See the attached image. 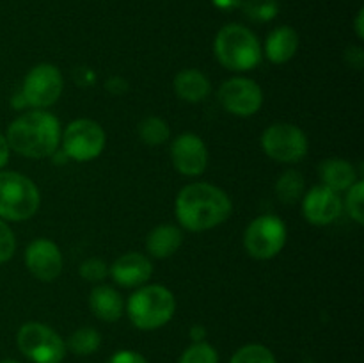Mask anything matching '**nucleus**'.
<instances>
[{"label": "nucleus", "instance_id": "7c9ffc66", "mask_svg": "<svg viewBox=\"0 0 364 363\" xmlns=\"http://www.w3.org/2000/svg\"><path fill=\"white\" fill-rule=\"evenodd\" d=\"M345 57H347L348 64H350L352 68H355V70H361L363 63H364L363 48H359V46H350V48L347 50V53H345Z\"/></svg>", "mask_w": 364, "mask_h": 363}, {"label": "nucleus", "instance_id": "f257e3e1", "mask_svg": "<svg viewBox=\"0 0 364 363\" xmlns=\"http://www.w3.org/2000/svg\"><path fill=\"white\" fill-rule=\"evenodd\" d=\"M233 203L220 187L206 182L188 184L178 192L174 212L185 230L206 231L223 224L231 216Z\"/></svg>", "mask_w": 364, "mask_h": 363}, {"label": "nucleus", "instance_id": "7ed1b4c3", "mask_svg": "<svg viewBox=\"0 0 364 363\" xmlns=\"http://www.w3.org/2000/svg\"><path fill=\"white\" fill-rule=\"evenodd\" d=\"M217 60L231 71L255 70L263 59L262 43L251 28L230 23L220 28L213 41Z\"/></svg>", "mask_w": 364, "mask_h": 363}, {"label": "nucleus", "instance_id": "f8f14e48", "mask_svg": "<svg viewBox=\"0 0 364 363\" xmlns=\"http://www.w3.org/2000/svg\"><path fill=\"white\" fill-rule=\"evenodd\" d=\"M171 159L178 173L185 177H199L208 166V148L199 135L185 132L171 144Z\"/></svg>", "mask_w": 364, "mask_h": 363}, {"label": "nucleus", "instance_id": "1a4fd4ad", "mask_svg": "<svg viewBox=\"0 0 364 363\" xmlns=\"http://www.w3.org/2000/svg\"><path fill=\"white\" fill-rule=\"evenodd\" d=\"M308 137L291 123H274L262 134V148L267 157L281 164H295L308 153Z\"/></svg>", "mask_w": 364, "mask_h": 363}, {"label": "nucleus", "instance_id": "f3484780", "mask_svg": "<svg viewBox=\"0 0 364 363\" xmlns=\"http://www.w3.org/2000/svg\"><path fill=\"white\" fill-rule=\"evenodd\" d=\"M183 244V231L176 224H159L146 238V251L155 258H169Z\"/></svg>", "mask_w": 364, "mask_h": 363}, {"label": "nucleus", "instance_id": "ddd939ff", "mask_svg": "<svg viewBox=\"0 0 364 363\" xmlns=\"http://www.w3.org/2000/svg\"><path fill=\"white\" fill-rule=\"evenodd\" d=\"M63 253H60L59 246L55 242L48 241V238H36L27 246L25 251V265L31 270L34 278L39 281H50L57 280L63 273Z\"/></svg>", "mask_w": 364, "mask_h": 363}, {"label": "nucleus", "instance_id": "6e6552de", "mask_svg": "<svg viewBox=\"0 0 364 363\" xmlns=\"http://www.w3.org/2000/svg\"><path fill=\"white\" fill-rule=\"evenodd\" d=\"M105 130L102 125L89 117L71 121L60 135L63 152L68 159L77 162H89L102 155L105 148Z\"/></svg>", "mask_w": 364, "mask_h": 363}, {"label": "nucleus", "instance_id": "4be33fe9", "mask_svg": "<svg viewBox=\"0 0 364 363\" xmlns=\"http://www.w3.org/2000/svg\"><path fill=\"white\" fill-rule=\"evenodd\" d=\"M137 134L141 137V141L148 146H160L166 144L171 137V130L167 121H164L162 117L156 116H148L139 123Z\"/></svg>", "mask_w": 364, "mask_h": 363}, {"label": "nucleus", "instance_id": "a211bd4d", "mask_svg": "<svg viewBox=\"0 0 364 363\" xmlns=\"http://www.w3.org/2000/svg\"><path fill=\"white\" fill-rule=\"evenodd\" d=\"M297 48L299 34L287 25L274 28L265 41V56L274 64H284L294 59Z\"/></svg>", "mask_w": 364, "mask_h": 363}, {"label": "nucleus", "instance_id": "393cba45", "mask_svg": "<svg viewBox=\"0 0 364 363\" xmlns=\"http://www.w3.org/2000/svg\"><path fill=\"white\" fill-rule=\"evenodd\" d=\"M230 363H276V358L265 345L249 344L238 349Z\"/></svg>", "mask_w": 364, "mask_h": 363}, {"label": "nucleus", "instance_id": "2f4dec72", "mask_svg": "<svg viewBox=\"0 0 364 363\" xmlns=\"http://www.w3.org/2000/svg\"><path fill=\"white\" fill-rule=\"evenodd\" d=\"M9 155H11V148L9 144H7L6 135L0 134V171H2V167H6V164L9 162Z\"/></svg>", "mask_w": 364, "mask_h": 363}, {"label": "nucleus", "instance_id": "b1692460", "mask_svg": "<svg viewBox=\"0 0 364 363\" xmlns=\"http://www.w3.org/2000/svg\"><path fill=\"white\" fill-rule=\"evenodd\" d=\"M242 11L252 21H270L279 13L277 0H242Z\"/></svg>", "mask_w": 364, "mask_h": 363}, {"label": "nucleus", "instance_id": "f704fd0d", "mask_svg": "<svg viewBox=\"0 0 364 363\" xmlns=\"http://www.w3.org/2000/svg\"><path fill=\"white\" fill-rule=\"evenodd\" d=\"M191 337H192V340L203 342V338H205V327H201V326L192 327V330H191Z\"/></svg>", "mask_w": 364, "mask_h": 363}, {"label": "nucleus", "instance_id": "c9c22d12", "mask_svg": "<svg viewBox=\"0 0 364 363\" xmlns=\"http://www.w3.org/2000/svg\"><path fill=\"white\" fill-rule=\"evenodd\" d=\"M0 363H20V362H16V359H2Z\"/></svg>", "mask_w": 364, "mask_h": 363}, {"label": "nucleus", "instance_id": "412c9836", "mask_svg": "<svg viewBox=\"0 0 364 363\" xmlns=\"http://www.w3.org/2000/svg\"><path fill=\"white\" fill-rule=\"evenodd\" d=\"M304 177L297 169H288L277 178L276 182V196L283 203H295L304 196Z\"/></svg>", "mask_w": 364, "mask_h": 363}, {"label": "nucleus", "instance_id": "9d476101", "mask_svg": "<svg viewBox=\"0 0 364 363\" xmlns=\"http://www.w3.org/2000/svg\"><path fill=\"white\" fill-rule=\"evenodd\" d=\"M64 78L59 68L43 63L32 68L21 85V96L25 105L31 109H46L53 105L63 95Z\"/></svg>", "mask_w": 364, "mask_h": 363}, {"label": "nucleus", "instance_id": "f03ea898", "mask_svg": "<svg viewBox=\"0 0 364 363\" xmlns=\"http://www.w3.org/2000/svg\"><path fill=\"white\" fill-rule=\"evenodd\" d=\"M60 123L45 109H32L18 116L7 127V144L27 159H46L55 155L60 144Z\"/></svg>", "mask_w": 364, "mask_h": 363}, {"label": "nucleus", "instance_id": "39448f33", "mask_svg": "<svg viewBox=\"0 0 364 363\" xmlns=\"http://www.w3.org/2000/svg\"><path fill=\"white\" fill-rule=\"evenodd\" d=\"M41 205V194L34 182L16 171H0V219H31Z\"/></svg>", "mask_w": 364, "mask_h": 363}, {"label": "nucleus", "instance_id": "2eb2a0df", "mask_svg": "<svg viewBox=\"0 0 364 363\" xmlns=\"http://www.w3.org/2000/svg\"><path fill=\"white\" fill-rule=\"evenodd\" d=\"M153 265L151 260L142 253L130 251L127 255L119 256L116 262L110 265V276L114 278L117 285L127 288H139L146 285V281L151 278Z\"/></svg>", "mask_w": 364, "mask_h": 363}, {"label": "nucleus", "instance_id": "c756f323", "mask_svg": "<svg viewBox=\"0 0 364 363\" xmlns=\"http://www.w3.org/2000/svg\"><path fill=\"white\" fill-rule=\"evenodd\" d=\"M109 363H148V359L142 354H139L137 351H117L112 358L109 359Z\"/></svg>", "mask_w": 364, "mask_h": 363}, {"label": "nucleus", "instance_id": "bb28decb", "mask_svg": "<svg viewBox=\"0 0 364 363\" xmlns=\"http://www.w3.org/2000/svg\"><path fill=\"white\" fill-rule=\"evenodd\" d=\"M363 199H364V184L361 180H358L350 189H347V199H345V209H347L348 216H350L358 224L364 223Z\"/></svg>", "mask_w": 364, "mask_h": 363}, {"label": "nucleus", "instance_id": "423d86ee", "mask_svg": "<svg viewBox=\"0 0 364 363\" xmlns=\"http://www.w3.org/2000/svg\"><path fill=\"white\" fill-rule=\"evenodd\" d=\"M16 342L23 356L34 363H60L66 356V342L46 324H23L18 330Z\"/></svg>", "mask_w": 364, "mask_h": 363}, {"label": "nucleus", "instance_id": "dca6fc26", "mask_svg": "<svg viewBox=\"0 0 364 363\" xmlns=\"http://www.w3.org/2000/svg\"><path fill=\"white\" fill-rule=\"evenodd\" d=\"M89 306H91V312L105 322H116L124 312L123 298L116 288L109 285H98L92 288L89 295Z\"/></svg>", "mask_w": 364, "mask_h": 363}, {"label": "nucleus", "instance_id": "9b49d317", "mask_svg": "<svg viewBox=\"0 0 364 363\" xmlns=\"http://www.w3.org/2000/svg\"><path fill=\"white\" fill-rule=\"evenodd\" d=\"M219 102L235 116L247 117L258 112L263 105V91L255 80L245 77H233L219 88Z\"/></svg>", "mask_w": 364, "mask_h": 363}, {"label": "nucleus", "instance_id": "72a5a7b5", "mask_svg": "<svg viewBox=\"0 0 364 363\" xmlns=\"http://www.w3.org/2000/svg\"><path fill=\"white\" fill-rule=\"evenodd\" d=\"M363 21H364V11L359 9L358 16H355V25H354L355 34H358L359 39L364 38V25H363Z\"/></svg>", "mask_w": 364, "mask_h": 363}, {"label": "nucleus", "instance_id": "6ab92c4d", "mask_svg": "<svg viewBox=\"0 0 364 363\" xmlns=\"http://www.w3.org/2000/svg\"><path fill=\"white\" fill-rule=\"evenodd\" d=\"M173 88L180 100L188 103H198L208 96L210 80L203 71L196 70V68H187L174 77Z\"/></svg>", "mask_w": 364, "mask_h": 363}, {"label": "nucleus", "instance_id": "c85d7f7f", "mask_svg": "<svg viewBox=\"0 0 364 363\" xmlns=\"http://www.w3.org/2000/svg\"><path fill=\"white\" fill-rule=\"evenodd\" d=\"M16 251V238H14L13 230L4 219H0V263H6L7 260L13 258Z\"/></svg>", "mask_w": 364, "mask_h": 363}, {"label": "nucleus", "instance_id": "0eeeda50", "mask_svg": "<svg viewBox=\"0 0 364 363\" xmlns=\"http://www.w3.org/2000/svg\"><path fill=\"white\" fill-rule=\"evenodd\" d=\"M288 231L281 217L265 214L249 223L244 233V248L252 258L270 260L283 251Z\"/></svg>", "mask_w": 364, "mask_h": 363}, {"label": "nucleus", "instance_id": "aec40b11", "mask_svg": "<svg viewBox=\"0 0 364 363\" xmlns=\"http://www.w3.org/2000/svg\"><path fill=\"white\" fill-rule=\"evenodd\" d=\"M320 177L322 185L329 187L331 191L341 192L350 189L358 182L354 166L343 159H327L320 164Z\"/></svg>", "mask_w": 364, "mask_h": 363}, {"label": "nucleus", "instance_id": "473e14b6", "mask_svg": "<svg viewBox=\"0 0 364 363\" xmlns=\"http://www.w3.org/2000/svg\"><path fill=\"white\" fill-rule=\"evenodd\" d=\"M213 6L219 7L223 11H230L235 9V7H240L242 6V0H212Z\"/></svg>", "mask_w": 364, "mask_h": 363}, {"label": "nucleus", "instance_id": "4468645a", "mask_svg": "<svg viewBox=\"0 0 364 363\" xmlns=\"http://www.w3.org/2000/svg\"><path fill=\"white\" fill-rule=\"evenodd\" d=\"M343 210V201L338 192L331 191L326 185H316L309 189L302 198V214L308 223L315 226H327L340 217Z\"/></svg>", "mask_w": 364, "mask_h": 363}, {"label": "nucleus", "instance_id": "5701e85b", "mask_svg": "<svg viewBox=\"0 0 364 363\" xmlns=\"http://www.w3.org/2000/svg\"><path fill=\"white\" fill-rule=\"evenodd\" d=\"M102 344V335L95 327H80L68 340V349L78 356H89L96 352Z\"/></svg>", "mask_w": 364, "mask_h": 363}, {"label": "nucleus", "instance_id": "a878e982", "mask_svg": "<svg viewBox=\"0 0 364 363\" xmlns=\"http://www.w3.org/2000/svg\"><path fill=\"white\" fill-rule=\"evenodd\" d=\"M180 363H219V354L206 342H194L181 354Z\"/></svg>", "mask_w": 364, "mask_h": 363}, {"label": "nucleus", "instance_id": "cd10ccee", "mask_svg": "<svg viewBox=\"0 0 364 363\" xmlns=\"http://www.w3.org/2000/svg\"><path fill=\"white\" fill-rule=\"evenodd\" d=\"M80 276L91 283H100L110 274V267L102 258H87L80 263Z\"/></svg>", "mask_w": 364, "mask_h": 363}, {"label": "nucleus", "instance_id": "20e7f679", "mask_svg": "<svg viewBox=\"0 0 364 363\" xmlns=\"http://www.w3.org/2000/svg\"><path fill=\"white\" fill-rule=\"evenodd\" d=\"M127 312L132 324L139 330H159L173 319L176 299L164 285H142L128 299Z\"/></svg>", "mask_w": 364, "mask_h": 363}]
</instances>
